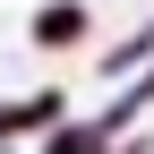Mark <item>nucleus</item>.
I'll list each match as a JSON object with an SVG mask.
<instances>
[{
	"label": "nucleus",
	"mask_w": 154,
	"mask_h": 154,
	"mask_svg": "<svg viewBox=\"0 0 154 154\" xmlns=\"http://www.w3.org/2000/svg\"><path fill=\"white\" fill-rule=\"evenodd\" d=\"M43 120H60V94H26V103L0 111V137H34Z\"/></svg>",
	"instance_id": "f257e3e1"
},
{
	"label": "nucleus",
	"mask_w": 154,
	"mask_h": 154,
	"mask_svg": "<svg viewBox=\"0 0 154 154\" xmlns=\"http://www.w3.org/2000/svg\"><path fill=\"white\" fill-rule=\"evenodd\" d=\"M77 34H86V9H77V0H60V9L34 17V43H77Z\"/></svg>",
	"instance_id": "f03ea898"
},
{
	"label": "nucleus",
	"mask_w": 154,
	"mask_h": 154,
	"mask_svg": "<svg viewBox=\"0 0 154 154\" xmlns=\"http://www.w3.org/2000/svg\"><path fill=\"white\" fill-rule=\"evenodd\" d=\"M51 154H103V128H60V146Z\"/></svg>",
	"instance_id": "7ed1b4c3"
}]
</instances>
